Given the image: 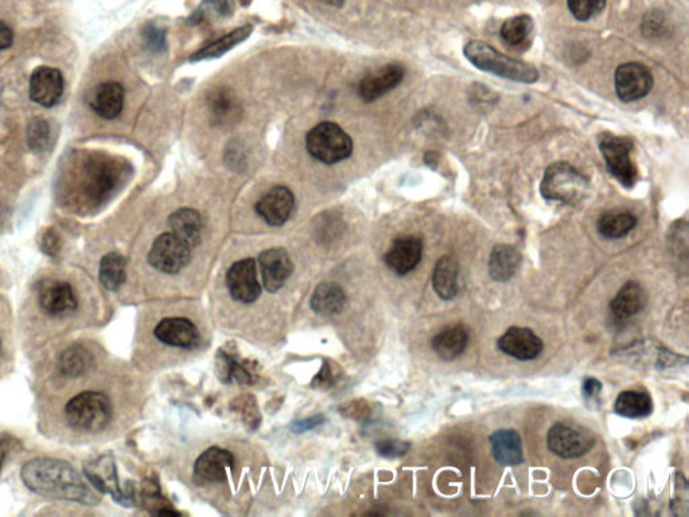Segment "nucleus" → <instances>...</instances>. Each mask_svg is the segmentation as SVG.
<instances>
[{
	"instance_id": "obj_1",
	"label": "nucleus",
	"mask_w": 689,
	"mask_h": 517,
	"mask_svg": "<svg viewBox=\"0 0 689 517\" xmlns=\"http://www.w3.org/2000/svg\"><path fill=\"white\" fill-rule=\"evenodd\" d=\"M22 481L34 493L80 504H99L100 496L90 482L68 462L56 459H34L21 470Z\"/></svg>"
},
{
	"instance_id": "obj_2",
	"label": "nucleus",
	"mask_w": 689,
	"mask_h": 517,
	"mask_svg": "<svg viewBox=\"0 0 689 517\" xmlns=\"http://www.w3.org/2000/svg\"><path fill=\"white\" fill-rule=\"evenodd\" d=\"M466 58L478 69L493 73L498 78L532 84L539 79V72L534 65L520 59L511 58L493 49L482 41H472L463 49Z\"/></svg>"
},
{
	"instance_id": "obj_3",
	"label": "nucleus",
	"mask_w": 689,
	"mask_h": 517,
	"mask_svg": "<svg viewBox=\"0 0 689 517\" xmlns=\"http://www.w3.org/2000/svg\"><path fill=\"white\" fill-rule=\"evenodd\" d=\"M112 408L101 392L85 391L72 397L65 407V417L74 430L96 433L110 423Z\"/></svg>"
},
{
	"instance_id": "obj_4",
	"label": "nucleus",
	"mask_w": 689,
	"mask_h": 517,
	"mask_svg": "<svg viewBox=\"0 0 689 517\" xmlns=\"http://www.w3.org/2000/svg\"><path fill=\"white\" fill-rule=\"evenodd\" d=\"M588 184L579 170L567 162H556L546 169L540 190L546 200L572 204L586 195Z\"/></svg>"
},
{
	"instance_id": "obj_5",
	"label": "nucleus",
	"mask_w": 689,
	"mask_h": 517,
	"mask_svg": "<svg viewBox=\"0 0 689 517\" xmlns=\"http://www.w3.org/2000/svg\"><path fill=\"white\" fill-rule=\"evenodd\" d=\"M306 146L310 154L326 164L349 158L353 152L352 138L334 123L318 124L307 133Z\"/></svg>"
},
{
	"instance_id": "obj_6",
	"label": "nucleus",
	"mask_w": 689,
	"mask_h": 517,
	"mask_svg": "<svg viewBox=\"0 0 689 517\" xmlns=\"http://www.w3.org/2000/svg\"><path fill=\"white\" fill-rule=\"evenodd\" d=\"M599 146L610 174L616 177L622 186L628 189L633 187L639 178V170L631 158L634 149L633 142L622 136L605 132L600 136Z\"/></svg>"
},
{
	"instance_id": "obj_7",
	"label": "nucleus",
	"mask_w": 689,
	"mask_h": 517,
	"mask_svg": "<svg viewBox=\"0 0 689 517\" xmlns=\"http://www.w3.org/2000/svg\"><path fill=\"white\" fill-rule=\"evenodd\" d=\"M546 440L552 453L567 459L585 456L595 443L588 431L569 422H559L552 426Z\"/></svg>"
},
{
	"instance_id": "obj_8",
	"label": "nucleus",
	"mask_w": 689,
	"mask_h": 517,
	"mask_svg": "<svg viewBox=\"0 0 689 517\" xmlns=\"http://www.w3.org/2000/svg\"><path fill=\"white\" fill-rule=\"evenodd\" d=\"M189 261L190 247L174 233L159 236L148 254V263L164 274H178Z\"/></svg>"
},
{
	"instance_id": "obj_9",
	"label": "nucleus",
	"mask_w": 689,
	"mask_h": 517,
	"mask_svg": "<svg viewBox=\"0 0 689 517\" xmlns=\"http://www.w3.org/2000/svg\"><path fill=\"white\" fill-rule=\"evenodd\" d=\"M653 88V76L645 65L628 62L618 67L616 90L618 98L625 103L645 98Z\"/></svg>"
},
{
	"instance_id": "obj_10",
	"label": "nucleus",
	"mask_w": 689,
	"mask_h": 517,
	"mask_svg": "<svg viewBox=\"0 0 689 517\" xmlns=\"http://www.w3.org/2000/svg\"><path fill=\"white\" fill-rule=\"evenodd\" d=\"M227 285L233 300L243 303L255 302L261 294L255 260L248 258L236 261L228 271Z\"/></svg>"
},
{
	"instance_id": "obj_11",
	"label": "nucleus",
	"mask_w": 689,
	"mask_h": 517,
	"mask_svg": "<svg viewBox=\"0 0 689 517\" xmlns=\"http://www.w3.org/2000/svg\"><path fill=\"white\" fill-rule=\"evenodd\" d=\"M39 306L49 315H64L76 311L77 297L73 287L64 280H42L37 289Z\"/></svg>"
},
{
	"instance_id": "obj_12",
	"label": "nucleus",
	"mask_w": 689,
	"mask_h": 517,
	"mask_svg": "<svg viewBox=\"0 0 689 517\" xmlns=\"http://www.w3.org/2000/svg\"><path fill=\"white\" fill-rule=\"evenodd\" d=\"M264 289L270 292H276L286 285L287 280L294 271V264L289 252L283 248H271L264 251L259 257Z\"/></svg>"
},
{
	"instance_id": "obj_13",
	"label": "nucleus",
	"mask_w": 689,
	"mask_h": 517,
	"mask_svg": "<svg viewBox=\"0 0 689 517\" xmlns=\"http://www.w3.org/2000/svg\"><path fill=\"white\" fill-rule=\"evenodd\" d=\"M295 206L292 190L286 186H276L270 190L256 204V212L272 227H281L289 220Z\"/></svg>"
},
{
	"instance_id": "obj_14",
	"label": "nucleus",
	"mask_w": 689,
	"mask_h": 517,
	"mask_svg": "<svg viewBox=\"0 0 689 517\" xmlns=\"http://www.w3.org/2000/svg\"><path fill=\"white\" fill-rule=\"evenodd\" d=\"M64 93V78L58 69L41 67L34 70L30 79V98L42 107H53Z\"/></svg>"
},
{
	"instance_id": "obj_15",
	"label": "nucleus",
	"mask_w": 689,
	"mask_h": 517,
	"mask_svg": "<svg viewBox=\"0 0 689 517\" xmlns=\"http://www.w3.org/2000/svg\"><path fill=\"white\" fill-rule=\"evenodd\" d=\"M498 348L521 362L536 359L543 351V341L529 329L511 328L498 340Z\"/></svg>"
},
{
	"instance_id": "obj_16",
	"label": "nucleus",
	"mask_w": 689,
	"mask_h": 517,
	"mask_svg": "<svg viewBox=\"0 0 689 517\" xmlns=\"http://www.w3.org/2000/svg\"><path fill=\"white\" fill-rule=\"evenodd\" d=\"M404 79V69L400 65L391 64L366 76L358 87V95L366 103L383 98L395 90Z\"/></svg>"
},
{
	"instance_id": "obj_17",
	"label": "nucleus",
	"mask_w": 689,
	"mask_h": 517,
	"mask_svg": "<svg viewBox=\"0 0 689 517\" xmlns=\"http://www.w3.org/2000/svg\"><path fill=\"white\" fill-rule=\"evenodd\" d=\"M155 337L174 348L192 349L199 341L198 329L186 318H166L155 328Z\"/></svg>"
},
{
	"instance_id": "obj_18",
	"label": "nucleus",
	"mask_w": 689,
	"mask_h": 517,
	"mask_svg": "<svg viewBox=\"0 0 689 517\" xmlns=\"http://www.w3.org/2000/svg\"><path fill=\"white\" fill-rule=\"evenodd\" d=\"M423 252V244L418 237H401L386 255V263L392 271L406 275L418 266Z\"/></svg>"
},
{
	"instance_id": "obj_19",
	"label": "nucleus",
	"mask_w": 689,
	"mask_h": 517,
	"mask_svg": "<svg viewBox=\"0 0 689 517\" xmlns=\"http://www.w3.org/2000/svg\"><path fill=\"white\" fill-rule=\"evenodd\" d=\"M84 473L90 484L100 493H111L122 504H128V496H125L118 485L115 465L108 461V459L102 457L96 462H90L85 466Z\"/></svg>"
},
{
	"instance_id": "obj_20",
	"label": "nucleus",
	"mask_w": 689,
	"mask_h": 517,
	"mask_svg": "<svg viewBox=\"0 0 689 517\" xmlns=\"http://www.w3.org/2000/svg\"><path fill=\"white\" fill-rule=\"evenodd\" d=\"M233 462L235 459L229 451L212 448L205 451L196 462V474L205 481H224L228 476V469L232 468Z\"/></svg>"
},
{
	"instance_id": "obj_21",
	"label": "nucleus",
	"mask_w": 689,
	"mask_h": 517,
	"mask_svg": "<svg viewBox=\"0 0 689 517\" xmlns=\"http://www.w3.org/2000/svg\"><path fill=\"white\" fill-rule=\"evenodd\" d=\"M169 224L172 227V233L181 238L190 248L201 243L204 221L197 210L187 209V207L176 210L170 216Z\"/></svg>"
},
{
	"instance_id": "obj_22",
	"label": "nucleus",
	"mask_w": 689,
	"mask_h": 517,
	"mask_svg": "<svg viewBox=\"0 0 689 517\" xmlns=\"http://www.w3.org/2000/svg\"><path fill=\"white\" fill-rule=\"evenodd\" d=\"M123 104L124 90L118 82H104L99 85L90 100L93 111L107 121L118 118L123 110Z\"/></svg>"
},
{
	"instance_id": "obj_23",
	"label": "nucleus",
	"mask_w": 689,
	"mask_h": 517,
	"mask_svg": "<svg viewBox=\"0 0 689 517\" xmlns=\"http://www.w3.org/2000/svg\"><path fill=\"white\" fill-rule=\"evenodd\" d=\"M645 290L637 282H628L618 292L617 297L611 301L610 309L614 317L618 320H628L633 315L639 314L646 306Z\"/></svg>"
},
{
	"instance_id": "obj_24",
	"label": "nucleus",
	"mask_w": 689,
	"mask_h": 517,
	"mask_svg": "<svg viewBox=\"0 0 689 517\" xmlns=\"http://www.w3.org/2000/svg\"><path fill=\"white\" fill-rule=\"evenodd\" d=\"M521 260L523 257L514 247L506 246V244L495 246L489 260L491 277L497 282H508L516 275Z\"/></svg>"
},
{
	"instance_id": "obj_25",
	"label": "nucleus",
	"mask_w": 689,
	"mask_h": 517,
	"mask_svg": "<svg viewBox=\"0 0 689 517\" xmlns=\"http://www.w3.org/2000/svg\"><path fill=\"white\" fill-rule=\"evenodd\" d=\"M534 31V19L523 14V16H514V18L504 22L500 34L501 38L509 47L524 52L531 47Z\"/></svg>"
},
{
	"instance_id": "obj_26",
	"label": "nucleus",
	"mask_w": 689,
	"mask_h": 517,
	"mask_svg": "<svg viewBox=\"0 0 689 517\" xmlns=\"http://www.w3.org/2000/svg\"><path fill=\"white\" fill-rule=\"evenodd\" d=\"M493 457L504 466H516L523 461V448L517 431L498 430L491 437Z\"/></svg>"
},
{
	"instance_id": "obj_27",
	"label": "nucleus",
	"mask_w": 689,
	"mask_h": 517,
	"mask_svg": "<svg viewBox=\"0 0 689 517\" xmlns=\"http://www.w3.org/2000/svg\"><path fill=\"white\" fill-rule=\"evenodd\" d=\"M469 332L465 326L458 325L454 328L444 329L432 340V348L440 359L451 362L465 352L468 346Z\"/></svg>"
},
{
	"instance_id": "obj_28",
	"label": "nucleus",
	"mask_w": 689,
	"mask_h": 517,
	"mask_svg": "<svg viewBox=\"0 0 689 517\" xmlns=\"http://www.w3.org/2000/svg\"><path fill=\"white\" fill-rule=\"evenodd\" d=\"M460 264L454 257H443L435 266L432 286L442 300L450 301L458 292Z\"/></svg>"
},
{
	"instance_id": "obj_29",
	"label": "nucleus",
	"mask_w": 689,
	"mask_h": 517,
	"mask_svg": "<svg viewBox=\"0 0 689 517\" xmlns=\"http://www.w3.org/2000/svg\"><path fill=\"white\" fill-rule=\"evenodd\" d=\"M310 305L313 311L320 315L329 317V315L340 314L346 305V295L344 290L335 283H321L315 289Z\"/></svg>"
},
{
	"instance_id": "obj_30",
	"label": "nucleus",
	"mask_w": 689,
	"mask_h": 517,
	"mask_svg": "<svg viewBox=\"0 0 689 517\" xmlns=\"http://www.w3.org/2000/svg\"><path fill=\"white\" fill-rule=\"evenodd\" d=\"M93 365V356L87 348L73 345L62 352L58 360V368L64 376L80 377L87 374Z\"/></svg>"
},
{
	"instance_id": "obj_31",
	"label": "nucleus",
	"mask_w": 689,
	"mask_h": 517,
	"mask_svg": "<svg viewBox=\"0 0 689 517\" xmlns=\"http://www.w3.org/2000/svg\"><path fill=\"white\" fill-rule=\"evenodd\" d=\"M651 396L645 392L625 391L617 397L614 410L620 417H631V419H640V417H648L652 413Z\"/></svg>"
},
{
	"instance_id": "obj_32",
	"label": "nucleus",
	"mask_w": 689,
	"mask_h": 517,
	"mask_svg": "<svg viewBox=\"0 0 689 517\" xmlns=\"http://www.w3.org/2000/svg\"><path fill=\"white\" fill-rule=\"evenodd\" d=\"M637 220L631 213H606L598 220V232L605 238H622L633 231Z\"/></svg>"
},
{
	"instance_id": "obj_33",
	"label": "nucleus",
	"mask_w": 689,
	"mask_h": 517,
	"mask_svg": "<svg viewBox=\"0 0 689 517\" xmlns=\"http://www.w3.org/2000/svg\"><path fill=\"white\" fill-rule=\"evenodd\" d=\"M125 264H127L125 258L116 252H111L101 258L99 277L100 282L105 289L110 291L121 289L125 282Z\"/></svg>"
},
{
	"instance_id": "obj_34",
	"label": "nucleus",
	"mask_w": 689,
	"mask_h": 517,
	"mask_svg": "<svg viewBox=\"0 0 689 517\" xmlns=\"http://www.w3.org/2000/svg\"><path fill=\"white\" fill-rule=\"evenodd\" d=\"M250 33H252V27L250 26L236 28V30L230 31L227 36L210 44L209 47H204L199 52L193 54L190 59L192 61H204V59L217 58V57L229 52L236 45L247 39L250 36Z\"/></svg>"
},
{
	"instance_id": "obj_35",
	"label": "nucleus",
	"mask_w": 689,
	"mask_h": 517,
	"mask_svg": "<svg viewBox=\"0 0 689 517\" xmlns=\"http://www.w3.org/2000/svg\"><path fill=\"white\" fill-rule=\"evenodd\" d=\"M27 139L30 149L36 153H44L51 146V127L45 119H33L28 124Z\"/></svg>"
},
{
	"instance_id": "obj_36",
	"label": "nucleus",
	"mask_w": 689,
	"mask_h": 517,
	"mask_svg": "<svg viewBox=\"0 0 689 517\" xmlns=\"http://www.w3.org/2000/svg\"><path fill=\"white\" fill-rule=\"evenodd\" d=\"M608 0H567L569 11L580 22L590 21L605 10Z\"/></svg>"
},
{
	"instance_id": "obj_37",
	"label": "nucleus",
	"mask_w": 689,
	"mask_h": 517,
	"mask_svg": "<svg viewBox=\"0 0 689 517\" xmlns=\"http://www.w3.org/2000/svg\"><path fill=\"white\" fill-rule=\"evenodd\" d=\"M238 107L236 99L227 90H220L210 98V111L218 121H229L236 115Z\"/></svg>"
},
{
	"instance_id": "obj_38",
	"label": "nucleus",
	"mask_w": 689,
	"mask_h": 517,
	"mask_svg": "<svg viewBox=\"0 0 689 517\" xmlns=\"http://www.w3.org/2000/svg\"><path fill=\"white\" fill-rule=\"evenodd\" d=\"M409 448H411V445L408 442L398 439H386L376 443V450H377V453L381 457H386V459L403 457L409 450Z\"/></svg>"
},
{
	"instance_id": "obj_39",
	"label": "nucleus",
	"mask_w": 689,
	"mask_h": 517,
	"mask_svg": "<svg viewBox=\"0 0 689 517\" xmlns=\"http://www.w3.org/2000/svg\"><path fill=\"white\" fill-rule=\"evenodd\" d=\"M42 249H44L45 254L50 255V257H56L61 249V241L53 229L45 233L44 238H42Z\"/></svg>"
},
{
	"instance_id": "obj_40",
	"label": "nucleus",
	"mask_w": 689,
	"mask_h": 517,
	"mask_svg": "<svg viewBox=\"0 0 689 517\" xmlns=\"http://www.w3.org/2000/svg\"><path fill=\"white\" fill-rule=\"evenodd\" d=\"M324 417L322 415L310 417V419L299 420L292 425V430L294 433H303V431L312 430V428L317 427L321 423H323Z\"/></svg>"
},
{
	"instance_id": "obj_41",
	"label": "nucleus",
	"mask_w": 689,
	"mask_h": 517,
	"mask_svg": "<svg viewBox=\"0 0 689 517\" xmlns=\"http://www.w3.org/2000/svg\"><path fill=\"white\" fill-rule=\"evenodd\" d=\"M146 38L148 45L150 47H153L154 49H161V47H164V31L158 30L156 27H148L146 30Z\"/></svg>"
},
{
	"instance_id": "obj_42",
	"label": "nucleus",
	"mask_w": 689,
	"mask_h": 517,
	"mask_svg": "<svg viewBox=\"0 0 689 517\" xmlns=\"http://www.w3.org/2000/svg\"><path fill=\"white\" fill-rule=\"evenodd\" d=\"M13 38L11 28L0 22V50L8 49L13 45Z\"/></svg>"
},
{
	"instance_id": "obj_43",
	"label": "nucleus",
	"mask_w": 689,
	"mask_h": 517,
	"mask_svg": "<svg viewBox=\"0 0 689 517\" xmlns=\"http://www.w3.org/2000/svg\"><path fill=\"white\" fill-rule=\"evenodd\" d=\"M600 391H602V385L597 379H592V377L586 380L585 385H583V392H585L588 397L598 396Z\"/></svg>"
},
{
	"instance_id": "obj_44",
	"label": "nucleus",
	"mask_w": 689,
	"mask_h": 517,
	"mask_svg": "<svg viewBox=\"0 0 689 517\" xmlns=\"http://www.w3.org/2000/svg\"><path fill=\"white\" fill-rule=\"evenodd\" d=\"M321 2L333 5V7H341V5H344V0H321Z\"/></svg>"
},
{
	"instance_id": "obj_45",
	"label": "nucleus",
	"mask_w": 689,
	"mask_h": 517,
	"mask_svg": "<svg viewBox=\"0 0 689 517\" xmlns=\"http://www.w3.org/2000/svg\"><path fill=\"white\" fill-rule=\"evenodd\" d=\"M5 448L3 443H0V470H2L3 461H5Z\"/></svg>"
},
{
	"instance_id": "obj_46",
	"label": "nucleus",
	"mask_w": 689,
	"mask_h": 517,
	"mask_svg": "<svg viewBox=\"0 0 689 517\" xmlns=\"http://www.w3.org/2000/svg\"><path fill=\"white\" fill-rule=\"evenodd\" d=\"M220 5H227L228 0H217Z\"/></svg>"
},
{
	"instance_id": "obj_47",
	"label": "nucleus",
	"mask_w": 689,
	"mask_h": 517,
	"mask_svg": "<svg viewBox=\"0 0 689 517\" xmlns=\"http://www.w3.org/2000/svg\"><path fill=\"white\" fill-rule=\"evenodd\" d=\"M241 3H243V5H249L250 0H241Z\"/></svg>"
},
{
	"instance_id": "obj_48",
	"label": "nucleus",
	"mask_w": 689,
	"mask_h": 517,
	"mask_svg": "<svg viewBox=\"0 0 689 517\" xmlns=\"http://www.w3.org/2000/svg\"><path fill=\"white\" fill-rule=\"evenodd\" d=\"M2 218H3L2 209H0V223H2Z\"/></svg>"
}]
</instances>
